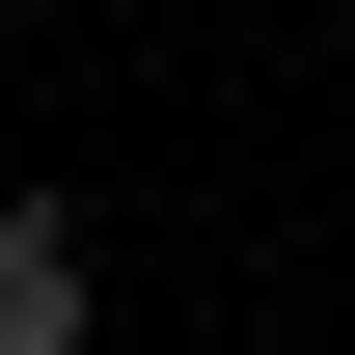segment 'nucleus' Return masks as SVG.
<instances>
[{
	"label": "nucleus",
	"instance_id": "obj_1",
	"mask_svg": "<svg viewBox=\"0 0 355 355\" xmlns=\"http://www.w3.org/2000/svg\"><path fill=\"white\" fill-rule=\"evenodd\" d=\"M110 328V273H83V219L55 191H0V355H83Z\"/></svg>",
	"mask_w": 355,
	"mask_h": 355
}]
</instances>
